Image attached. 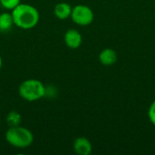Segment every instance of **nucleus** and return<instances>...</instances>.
Returning a JSON list of instances; mask_svg holds the SVG:
<instances>
[{
    "mask_svg": "<svg viewBox=\"0 0 155 155\" xmlns=\"http://www.w3.org/2000/svg\"><path fill=\"white\" fill-rule=\"evenodd\" d=\"M14 25L22 29L34 28L39 22L40 15L38 10L28 4L20 3L11 13Z\"/></svg>",
    "mask_w": 155,
    "mask_h": 155,
    "instance_id": "f257e3e1",
    "label": "nucleus"
},
{
    "mask_svg": "<svg viewBox=\"0 0 155 155\" xmlns=\"http://www.w3.org/2000/svg\"><path fill=\"white\" fill-rule=\"evenodd\" d=\"M5 141L15 148L29 147L34 142V135L30 130L23 126L9 127L5 133Z\"/></svg>",
    "mask_w": 155,
    "mask_h": 155,
    "instance_id": "f03ea898",
    "label": "nucleus"
},
{
    "mask_svg": "<svg viewBox=\"0 0 155 155\" xmlns=\"http://www.w3.org/2000/svg\"><path fill=\"white\" fill-rule=\"evenodd\" d=\"M18 92L24 100L34 102L44 97L45 94V87L39 80L27 79L20 84Z\"/></svg>",
    "mask_w": 155,
    "mask_h": 155,
    "instance_id": "7ed1b4c3",
    "label": "nucleus"
},
{
    "mask_svg": "<svg viewBox=\"0 0 155 155\" xmlns=\"http://www.w3.org/2000/svg\"><path fill=\"white\" fill-rule=\"evenodd\" d=\"M76 25L81 26H86L93 23L94 15L93 10L84 5H78L72 9L70 16Z\"/></svg>",
    "mask_w": 155,
    "mask_h": 155,
    "instance_id": "20e7f679",
    "label": "nucleus"
},
{
    "mask_svg": "<svg viewBox=\"0 0 155 155\" xmlns=\"http://www.w3.org/2000/svg\"><path fill=\"white\" fill-rule=\"evenodd\" d=\"M83 42L82 35L76 29H69L64 35V43L71 49H77Z\"/></svg>",
    "mask_w": 155,
    "mask_h": 155,
    "instance_id": "39448f33",
    "label": "nucleus"
},
{
    "mask_svg": "<svg viewBox=\"0 0 155 155\" xmlns=\"http://www.w3.org/2000/svg\"><path fill=\"white\" fill-rule=\"evenodd\" d=\"M74 150L79 155H89L92 153L93 146L91 142L85 137H78L74 142Z\"/></svg>",
    "mask_w": 155,
    "mask_h": 155,
    "instance_id": "423d86ee",
    "label": "nucleus"
},
{
    "mask_svg": "<svg viewBox=\"0 0 155 155\" xmlns=\"http://www.w3.org/2000/svg\"><path fill=\"white\" fill-rule=\"evenodd\" d=\"M99 60L104 65H112L117 61V54L112 48H105L100 53Z\"/></svg>",
    "mask_w": 155,
    "mask_h": 155,
    "instance_id": "0eeeda50",
    "label": "nucleus"
},
{
    "mask_svg": "<svg viewBox=\"0 0 155 155\" xmlns=\"http://www.w3.org/2000/svg\"><path fill=\"white\" fill-rule=\"evenodd\" d=\"M72 6L64 2L59 3L54 6V15L60 19V20H64L67 19L68 17L71 16V13H72Z\"/></svg>",
    "mask_w": 155,
    "mask_h": 155,
    "instance_id": "6e6552de",
    "label": "nucleus"
},
{
    "mask_svg": "<svg viewBox=\"0 0 155 155\" xmlns=\"http://www.w3.org/2000/svg\"><path fill=\"white\" fill-rule=\"evenodd\" d=\"M14 25L13 16L9 13L0 14V32H8Z\"/></svg>",
    "mask_w": 155,
    "mask_h": 155,
    "instance_id": "1a4fd4ad",
    "label": "nucleus"
},
{
    "mask_svg": "<svg viewBox=\"0 0 155 155\" xmlns=\"http://www.w3.org/2000/svg\"><path fill=\"white\" fill-rule=\"evenodd\" d=\"M6 124L9 127H15L20 125L22 122V116L21 114L16 111H11L8 113L6 118H5Z\"/></svg>",
    "mask_w": 155,
    "mask_h": 155,
    "instance_id": "9d476101",
    "label": "nucleus"
},
{
    "mask_svg": "<svg viewBox=\"0 0 155 155\" xmlns=\"http://www.w3.org/2000/svg\"><path fill=\"white\" fill-rule=\"evenodd\" d=\"M21 3V0H0L1 5L8 10H13Z\"/></svg>",
    "mask_w": 155,
    "mask_h": 155,
    "instance_id": "9b49d317",
    "label": "nucleus"
},
{
    "mask_svg": "<svg viewBox=\"0 0 155 155\" xmlns=\"http://www.w3.org/2000/svg\"><path fill=\"white\" fill-rule=\"evenodd\" d=\"M148 116H149V120L150 122L155 126V101L152 103V104L149 107L148 110Z\"/></svg>",
    "mask_w": 155,
    "mask_h": 155,
    "instance_id": "f8f14e48",
    "label": "nucleus"
},
{
    "mask_svg": "<svg viewBox=\"0 0 155 155\" xmlns=\"http://www.w3.org/2000/svg\"><path fill=\"white\" fill-rule=\"evenodd\" d=\"M2 58H1V56H0V69H1V67H2Z\"/></svg>",
    "mask_w": 155,
    "mask_h": 155,
    "instance_id": "ddd939ff",
    "label": "nucleus"
},
{
    "mask_svg": "<svg viewBox=\"0 0 155 155\" xmlns=\"http://www.w3.org/2000/svg\"><path fill=\"white\" fill-rule=\"evenodd\" d=\"M0 124H1V120H0Z\"/></svg>",
    "mask_w": 155,
    "mask_h": 155,
    "instance_id": "4468645a",
    "label": "nucleus"
}]
</instances>
